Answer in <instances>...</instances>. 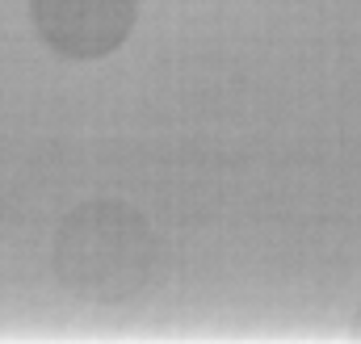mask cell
<instances>
[{
	"label": "cell",
	"mask_w": 361,
	"mask_h": 344,
	"mask_svg": "<svg viewBox=\"0 0 361 344\" xmlns=\"http://www.w3.org/2000/svg\"><path fill=\"white\" fill-rule=\"evenodd\" d=\"M160 260L147 214L118 197H97L76 206L59 231L51 264L68 294L85 302H130L147 290Z\"/></svg>",
	"instance_id": "1"
},
{
	"label": "cell",
	"mask_w": 361,
	"mask_h": 344,
	"mask_svg": "<svg viewBox=\"0 0 361 344\" xmlns=\"http://www.w3.org/2000/svg\"><path fill=\"white\" fill-rule=\"evenodd\" d=\"M30 17L55 55L92 63L130 38L139 0H30Z\"/></svg>",
	"instance_id": "2"
},
{
	"label": "cell",
	"mask_w": 361,
	"mask_h": 344,
	"mask_svg": "<svg viewBox=\"0 0 361 344\" xmlns=\"http://www.w3.org/2000/svg\"><path fill=\"white\" fill-rule=\"evenodd\" d=\"M353 328H357V336H361V311H357V315H353Z\"/></svg>",
	"instance_id": "3"
}]
</instances>
